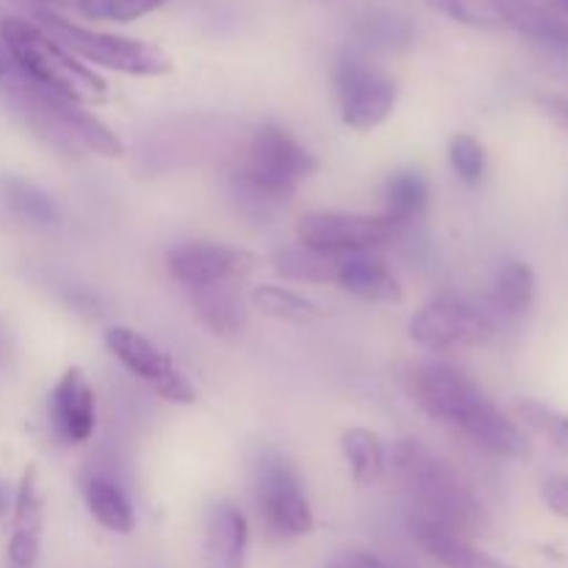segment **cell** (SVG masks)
Instances as JSON below:
<instances>
[{
    "label": "cell",
    "mask_w": 568,
    "mask_h": 568,
    "mask_svg": "<svg viewBox=\"0 0 568 568\" xmlns=\"http://www.w3.org/2000/svg\"><path fill=\"white\" fill-rule=\"evenodd\" d=\"M414 403L430 419L453 427L475 447L508 460L530 458V438L519 422L499 410L483 388L458 366L444 361H427L414 366L408 377Z\"/></svg>",
    "instance_id": "1"
},
{
    "label": "cell",
    "mask_w": 568,
    "mask_h": 568,
    "mask_svg": "<svg viewBox=\"0 0 568 568\" xmlns=\"http://www.w3.org/2000/svg\"><path fill=\"white\" fill-rule=\"evenodd\" d=\"M394 477L408 494L416 519L430 521L453 536L471 541L488 525L480 499L460 480L458 471L438 458L427 444L403 438L392 455Z\"/></svg>",
    "instance_id": "2"
},
{
    "label": "cell",
    "mask_w": 568,
    "mask_h": 568,
    "mask_svg": "<svg viewBox=\"0 0 568 568\" xmlns=\"http://www.w3.org/2000/svg\"><path fill=\"white\" fill-rule=\"evenodd\" d=\"M0 37H3L6 55L22 72L28 87L75 105H100L109 100L105 78L75 59L37 22L6 17L0 22Z\"/></svg>",
    "instance_id": "3"
},
{
    "label": "cell",
    "mask_w": 568,
    "mask_h": 568,
    "mask_svg": "<svg viewBox=\"0 0 568 568\" xmlns=\"http://www.w3.org/2000/svg\"><path fill=\"white\" fill-rule=\"evenodd\" d=\"M314 172V153L300 144L286 128L261 125L247 142L244 161L233 172V181L244 197L266 209L292 200L300 183L308 181Z\"/></svg>",
    "instance_id": "4"
},
{
    "label": "cell",
    "mask_w": 568,
    "mask_h": 568,
    "mask_svg": "<svg viewBox=\"0 0 568 568\" xmlns=\"http://www.w3.org/2000/svg\"><path fill=\"white\" fill-rule=\"evenodd\" d=\"M37 26H42L59 44H64L75 59L83 64L103 67V70L122 72V75L136 78H159L172 72V59L144 39L120 37L109 31H92L87 26L67 20V17L53 14V11H39Z\"/></svg>",
    "instance_id": "5"
},
{
    "label": "cell",
    "mask_w": 568,
    "mask_h": 568,
    "mask_svg": "<svg viewBox=\"0 0 568 568\" xmlns=\"http://www.w3.org/2000/svg\"><path fill=\"white\" fill-rule=\"evenodd\" d=\"M253 499L261 525L275 538H303L314 530V510L297 471L286 458L261 455L253 475Z\"/></svg>",
    "instance_id": "6"
},
{
    "label": "cell",
    "mask_w": 568,
    "mask_h": 568,
    "mask_svg": "<svg viewBox=\"0 0 568 568\" xmlns=\"http://www.w3.org/2000/svg\"><path fill=\"white\" fill-rule=\"evenodd\" d=\"M399 231L403 227L386 214H349V211H311L294 225L297 244L333 258L375 253Z\"/></svg>",
    "instance_id": "7"
},
{
    "label": "cell",
    "mask_w": 568,
    "mask_h": 568,
    "mask_svg": "<svg viewBox=\"0 0 568 568\" xmlns=\"http://www.w3.org/2000/svg\"><path fill=\"white\" fill-rule=\"evenodd\" d=\"M342 122L353 131H375L397 105V83L358 53H344L333 70Z\"/></svg>",
    "instance_id": "8"
},
{
    "label": "cell",
    "mask_w": 568,
    "mask_h": 568,
    "mask_svg": "<svg viewBox=\"0 0 568 568\" xmlns=\"http://www.w3.org/2000/svg\"><path fill=\"white\" fill-rule=\"evenodd\" d=\"M410 338L430 353H449L458 347H480L494 336L491 316L475 303L455 294H438L422 305L408 325Z\"/></svg>",
    "instance_id": "9"
},
{
    "label": "cell",
    "mask_w": 568,
    "mask_h": 568,
    "mask_svg": "<svg viewBox=\"0 0 568 568\" xmlns=\"http://www.w3.org/2000/svg\"><path fill=\"white\" fill-rule=\"evenodd\" d=\"M105 347L111 349L116 361L125 366L131 375H136L139 381L148 383L161 399L178 405H192L197 399V388L189 383V377L183 375L175 366V361L159 347V344L150 342L148 336H142L133 327L114 325L105 331Z\"/></svg>",
    "instance_id": "10"
},
{
    "label": "cell",
    "mask_w": 568,
    "mask_h": 568,
    "mask_svg": "<svg viewBox=\"0 0 568 568\" xmlns=\"http://www.w3.org/2000/svg\"><path fill=\"white\" fill-rule=\"evenodd\" d=\"M258 266L253 253L222 242H183L166 253V270L172 281L181 283L186 292L211 286H239L247 281Z\"/></svg>",
    "instance_id": "11"
},
{
    "label": "cell",
    "mask_w": 568,
    "mask_h": 568,
    "mask_svg": "<svg viewBox=\"0 0 568 568\" xmlns=\"http://www.w3.org/2000/svg\"><path fill=\"white\" fill-rule=\"evenodd\" d=\"M50 427L59 444L67 447H81L92 438L98 425V403H94V388L89 383L87 372L70 366L50 394Z\"/></svg>",
    "instance_id": "12"
},
{
    "label": "cell",
    "mask_w": 568,
    "mask_h": 568,
    "mask_svg": "<svg viewBox=\"0 0 568 568\" xmlns=\"http://www.w3.org/2000/svg\"><path fill=\"white\" fill-rule=\"evenodd\" d=\"M31 89V103L48 116L50 125L55 128L59 133H64L70 142L83 144L87 150L92 153L103 155V159H122L125 153V144L122 139L105 125L103 120L87 111V105H75V103H67V100L53 98L48 92H39V89Z\"/></svg>",
    "instance_id": "13"
},
{
    "label": "cell",
    "mask_w": 568,
    "mask_h": 568,
    "mask_svg": "<svg viewBox=\"0 0 568 568\" xmlns=\"http://www.w3.org/2000/svg\"><path fill=\"white\" fill-rule=\"evenodd\" d=\"M42 527H44V499L39 488L37 466H28L17 483L14 510H11V536L6 558L9 568H33L42 549Z\"/></svg>",
    "instance_id": "14"
},
{
    "label": "cell",
    "mask_w": 568,
    "mask_h": 568,
    "mask_svg": "<svg viewBox=\"0 0 568 568\" xmlns=\"http://www.w3.org/2000/svg\"><path fill=\"white\" fill-rule=\"evenodd\" d=\"M250 555L247 516L233 503H216L205 516V568H244Z\"/></svg>",
    "instance_id": "15"
},
{
    "label": "cell",
    "mask_w": 568,
    "mask_h": 568,
    "mask_svg": "<svg viewBox=\"0 0 568 568\" xmlns=\"http://www.w3.org/2000/svg\"><path fill=\"white\" fill-rule=\"evenodd\" d=\"M333 283L338 288H344L347 294H353V297L364 300V303H403V286H399L397 275L372 253L344 255V258H338Z\"/></svg>",
    "instance_id": "16"
},
{
    "label": "cell",
    "mask_w": 568,
    "mask_h": 568,
    "mask_svg": "<svg viewBox=\"0 0 568 568\" xmlns=\"http://www.w3.org/2000/svg\"><path fill=\"white\" fill-rule=\"evenodd\" d=\"M408 527L414 541L422 547V552L436 560L442 568H514L505 564V560L477 549L466 538H458L453 532L442 530V527L430 525V521H422L416 516H410Z\"/></svg>",
    "instance_id": "17"
},
{
    "label": "cell",
    "mask_w": 568,
    "mask_h": 568,
    "mask_svg": "<svg viewBox=\"0 0 568 568\" xmlns=\"http://www.w3.org/2000/svg\"><path fill=\"white\" fill-rule=\"evenodd\" d=\"M83 499L103 530L114 532V536H131L136 530V510H133L131 497L125 488L109 475H89L83 480Z\"/></svg>",
    "instance_id": "18"
},
{
    "label": "cell",
    "mask_w": 568,
    "mask_h": 568,
    "mask_svg": "<svg viewBox=\"0 0 568 568\" xmlns=\"http://www.w3.org/2000/svg\"><path fill=\"white\" fill-rule=\"evenodd\" d=\"M192 294V305L197 320L209 327L214 336L220 338H236L239 333L247 327L250 311L244 305L242 292L239 286L227 283V286H211L197 288Z\"/></svg>",
    "instance_id": "19"
},
{
    "label": "cell",
    "mask_w": 568,
    "mask_h": 568,
    "mask_svg": "<svg viewBox=\"0 0 568 568\" xmlns=\"http://www.w3.org/2000/svg\"><path fill=\"white\" fill-rule=\"evenodd\" d=\"M505 28L525 33L547 48L568 50V20L536 0H499Z\"/></svg>",
    "instance_id": "20"
},
{
    "label": "cell",
    "mask_w": 568,
    "mask_h": 568,
    "mask_svg": "<svg viewBox=\"0 0 568 568\" xmlns=\"http://www.w3.org/2000/svg\"><path fill=\"white\" fill-rule=\"evenodd\" d=\"M342 455L358 486H375L388 469V453L383 438L369 427H349L342 433Z\"/></svg>",
    "instance_id": "21"
},
{
    "label": "cell",
    "mask_w": 568,
    "mask_h": 568,
    "mask_svg": "<svg viewBox=\"0 0 568 568\" xmlns=\"http://www.w3.org/2000/svg\"><path fill=\"white\" fill-rule=\"evenodd\" d=\"M488 303L497 314L510 316V320L525 316L536 303V272H532V266L525 261H508L494 281Z\"/></svg>",
    "instance_id": "22"
},
{
    "label": "cell",
    "mask_w": 568,
    "mask_h": 568,
    "mask_svg": "<svg viewBox=\"0 0 568 568\" xmlns=\"http://www.w3.org/2000/svg\"><path fill=\"white\" fill-rule=\"evenodd\" d=\"M427 203H430V186H427L425 175L414 170L394 172L386 183V209L383 214L399 227L410 225L425 214Z\"/></svg>",
    "instance_id": "23"
},
{
    "label": "cell",
    "mask_w": 568,
    "mask_h": 568,
    "mask_svg": "<svg viewBox=\"0 0 568 568\" xmlns=\"http://www.w3.org/2000/svg\"><path fill=\"white\" fill-rule=\"evenodd\" d=\"M250 305L258 308L264 316H272V320L281 322H308L322 316V308L314 303V300L303 297V294L292 292V288L272 286V283H264V286L253 288L250 294Z\"/></svg>",
    "instance_id": "24"
},
{
    "label": "cell",
    "mask_w": 568,
    "mask_h": 568,
    "mask_svg": "<svg viewBox=\"0 0 568 568\" xmlns=\"http://www.w3.org/2000/svg\"><path fill=\"white\" fill-rule=\"evenodd\" d=\"M336 266H338V258L314 253V250L303 247V244L281 250V253L275 255L277 275L288 277V281H300V283H333V277H336Z\"/></svg>",
    "instance_id": "25"
},
{
    "label": "cell",
    "mask_w": 568,
    "mask_h": 568,
    "mask_svg": "<svg viewBox=\"0 0 568 568\" xmlns=\"http://www.w3.org/2000/svg\"><path fill=\"white\" fill-rule=\"evenodd\" d=\"M516 416L521 419V425L527 430H532L536 436H541L558 453L568 455V414L566 410L552 408L547 403H538V399H521L516 405Z\"/></svg>",
    "instance_id": "26"
},
{
    "label": "cell",
    "mask_w": 568,
    "mask_h": 568,
    "mask_svg": "<svg viewBox=\"0 0 568 568\" xmlns=\"http://www.w3.org/2000/svg\"><path fill=\"white\" fill-rule=\"evenodd\" d=\"M433 11L480 31H503L505 17L499 0H427Z\"/></svg>",
    "instance_id": "27"
},
{
    "label": "cell",
    "mask_w": 568,
    "mask_h": 568,
    "mask_svg": "<svg viewBox=\"0 0 568 568\" xmlns=\"http://www.w3.org/2000/svg\"><path fill=\"white\" fill-rule=\"evenodd\" d=\"M447 155H449V166H453V172L460 178V181L469 183V186L483 183V178H486V166H488L486 148H483L471 133H455L447 144Z\"/></svg>",
    "instance_id": "28"
},
{
    "label": "cell",
    "mask_w": 568,
    "mask_h": 568,
    "mask_svg": "<svg viewBox=\"0 0 568 568\" xmlns=\"http://www.w3.org/2000/svg\"><path fill=\"white\" fill-rule=\"evenodd\" d=\"M166 0H78L89 20L103 22H133L153 14Z\"/></svg>",
    "instance_id": "29"
},
{
    "label": "cell",
    "mask_w": 568,
    "mask_h": 568,
    "mask_svg": "<svg viewBox=\"0 0 568 568\" xmlns=\"http://www.w3.org/2000/svg\"><path fill=\"white\" fill-rule=\"evenodd\" d=\"M9 203L14 205L17 214L26 222H33V225H59L61 214L59 205L37 186H28V183H11Z\"/></svg>",
    "instance_id": "30"
},
{
    "label": "cell",
    "mask_w": 568,
    "mask_h": 568,
    "mask_svg": "<svg viewBox=\"0 0 568 568\" xmlns=\"http://www.w3.org/2000/svg\"><path fill=\"white\" fill-rule=\"evenodd\" d=\"M541 499L555 516H560V519L568 521V475L555 471V475L544 477Z\"/></svg>",
    "instance_id": "31"
},
{
    "label": "cell",
    "mask_w": 568,
    "mask_h": 568,
    "mask_svg": "<svg viewBox=\"0 0 568 568\" xmlns=\"http://www.w3.org/2000/svg\"><path fill=\"white\" fill-rule=\"evenodd\" d=\"M544 100V109L555 116L560 128L568 133V94H547Z\"/></svg>",
    "instance_id": "32"
},
{
    "label": "cell",
    "mask_w": 568,
    "mask_h": 568,
    "mask_svg": "<svg viewBox=\"0 0 568 568\" xmlns=\"http://www.w3.org/2000/svg\"><path fill=\"white\" fill-rule=\"evenodd\" d=\"M353 568H397V566H392L388 560L377 558V555H355Z\"/></svg>",
    "instance_id": "33"
},
{
    "label": "cell",
    "mask_w": 568,
    "mask_h": 568,
    "mask_svg": "<svg viewBox=\"0 0 568 568\" xmlns=\"http://www.w3.org/2000/svg\"><path fill=\"white\" fill-rule=\"evenodd\" d=\"M549 9L558 11L564 20H568V0H549Z\"/></svg>",
    "instance_id": "34"
},
{
    "label": "cell",
    "mask_w": 568,
    "mask_h": 568,
    "mask_svg": "<svg viewBox=\"0 0 568 568\" xmlns=\"http://www.w3.org/2000/svg\"><path fill=\"white\" fill-rule=\"evenodd\" d=\"M9 67H11V61H9V55H6L3 44H0V78L9 75Z\"/></svg>",
    "instance_id": "35"
},
{
    "label": "cell",
    "mask_w": 568,
    "mask_h": 568,
    "mask_svg": "<svg viewBox=\"0 0 568 568\" xmlns=\"http://www.w3.org/2000/svg\"><path fill=\"white\" fill-rule=\"evenodd\" d=\"M6 505H9V494H6V488H3V486H0V516H3Z\"/></svg>",
    "instance_id": "36"
},
{
    "label": "cell",
    "mask_w": 568,
    "mask_h": 568,
    "mask_svg": "<svg viewBox=\"0 0 568 568\" xmlns=\"http://www.w3.org/2000/svg\"><path fill=\"white\" fill-rule=\"evenodd\" d=\"M347 568H353V566H347Z\"/></svg>",
    "instance_id": "37"
}]
</instances>
